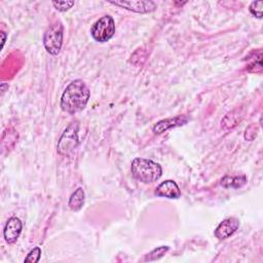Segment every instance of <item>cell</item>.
I'll return each instance as SVG.
<instances>
[{
    "label": "cell",
    "instance_id": "1",
    "mask_svg": "<svg viewBox=\"0 0 263 263\" xmlns=\"http://www.w3.org/2000/svg\"><path fill=\"white\" fill-rule=\"evenodd\" d=\"M89 96L90 92L86 84L82 80L76 79L64 90L61 98V108L70 114L80 112L85 108Z\"/></svg>",
    "mask_w": 263,
    "mask_h": 263
},
{
    "label": "cell",
    "instance_id": "2",
    "mask_svg": "<svg viewBox=\"0 0 263 263\" xmlns=\"http://www.w3.org/2000/svg\"><path fill=\"white\" fill-rule=\"evenodd\" d=\"M130 171L137 181L145 184L157 181L162 175L160 164L151 159L142 157H137L132 161Z\"/></svg>",
    "mask_w": 263,
    "mask_h": 263
},
{
    "label": "cell",
    "instance_id": "3",
    "mask_svg": "<svg viewBox=\"0 0 263 263\" xmlns=\"http://www.w3.org/2000/svg\"><path fill=\"white\" fill-rule=\"evenodd\" d=\"M63 25L61 22L51 24L44 33L43 45L46 51L52 55H57L62 48L63 44Z\"/></svg>",
    "mask_w": 263,
    "mask_h": 263
},
{
    "label": "cell",
    "instance_id": "4",
    "mask_svg": "<svg viewBox=\"0 0 263 263\" xmlns=\"http://www.w3.org/2000/svg\"><path fill=\"white\" fill-rule=\"evenodd\" d=\"M78 127L79 125L77 122H72L64 130L57 145V150L59 154L63 156H68L77 148L79 144Z\"/></svg>",
    "mask_w": 263,
    "mask_h": 263
},
{
    "label": "cell",
    "instance_id": "5",
    "mask_svg": "<svg viewBox=\"0 0 263 263\" xmlns=\"http://www.w3.org/2000/svg\"><path fill=\"white\" fill-rule=\"evenodd\" d=\"M90 34L98 42H107L115 34V23L111 15L100 17L91 27Z\"/></svg>",
    "mask_w": 263,
    "mask_h": 263
},
{
    "label": "cell",
    "instance_id": "6",
    "mask_svg": "<svg viewBox=\"0 0 263 263\" xmlns=\"http://www.w3.org/2000/svg\"><path fill=\"white\" fill-rule=\"evenodd\" d=\"M110 4L125 8L138 13H148L154 11L157 7L156 3L153 1H143V0H132V1H112Z\"/></svg>",
    "mask_w": 263,
    "mask_h": 263
},
{
    "label": "cell",
    "instance_id": "7",
    "mask_svg": "<svg viewBox=\"0 0 263 263\" xmlns=\"http://www.w3.org/2000/svg\"><path fill=\"white\" fill-rule=\"evenodd\" d=\"M23 229V223L17 217H11L6 222L3 229V236L6 242L13 243L18 238Z\"/></svg>",
    "mask_w": 263,
    "mask_h": 263
},
{
    "label": "cell",
    "instance_id": "8",
    "mask_svg": "<svg viewBox=\"0 0 263 263\" xmlns=\"http://www.w3.org/2000/svg\"><path fill=\"white\" fill-rule=\"evenodd\" d=\"M155 194L161 197L177 199L181 196V190L175 181L165 180L156 187Z\"/></svg>",
    "mask_w": 263,
    "mask_h": 263
},
{
    "label": "cell",
    "instance_id": "9",
    "mask_svg": "<svg viewBox=\"0 0 263 263\" xmlns=\"http://www.w3.org/2000/svg\"><path fill=\"white\" fill-rule=\"evenodd\" d=\"M239 226V221L236 218H228L223 220L215 230V236L219 239H225L232 235Z\"/></svg>",
    "mask_w": 263,
    "mask_h": 263
},
{
    "label": "cell",
    "instance_id": "10",
    "mask_svg": "<svg viewBox=\"0 0 263 263\" xmlns=\"http://www.w3.org/2000/svg\"><path fill=\"white\" fill-rule=\"evenodd\" d=\"M187 120H188V118L186 116H176L173 118H166V119L158 121L153 126V132H154V134L160 135L172 127H176V126L185 124L187 122Z\"/></svg>",
    "mask_w": 263,
    "mask_h": 263
},
{
    "label": "cell",
    "instance_id": "11",
    "mask_svg": "<svg viewBox=\"0 0 263 263\" xmlns=\"http://www.w3.org/2000/svg\"><path fill=\"white\" fill-rule=\"evenodd\" d=\"M84 200H85V193L84 190L79 187L77 188L70 196L69 198V202L68 205L69 208L74 211V212H78L82 209L83 204H84Z\"/></svg>",
    "mask_w": 263,
    "mask_h": 263
},
{
    "label": "cell",
    "instance_id": "12",
    "mask_svg": "<svg viewBox=\"0 0 263 263\" xmlns=\"http://www.w3.org/2000/svg\"><path fill=\"white\" fill-rule=\"evenodd\" d=\"M247 183L245 175L241 176H225L221 179L220 184L225 188H240Z\"/></svg>",
    "mask_w": 263,
    "mask_h": 263
},
{
    "label": "cell",
    "instance_id": "13",
    "mask_svg": "<svg viewBox=\"0 0 263 263\" xmlns=\"http://www.w3.org/2000/svg\"><path fill=\"white\" fill-rule=\"evenodd\" d=\"M168 251V247L167 246H161L157 249H154L153 251H151L150 253H148L145 258L144 261H155L158 260L159 258H161L166 252Z\"/></svg>",
    "mask_w": 263,
    "mask_h": 263
},
{
    "label": "cell",
    "instance_id": "14",
    "mask_svg": "<svg viewBox=\"0 0 263 263\" xmlns=\"http://www.w3.org/2000/svg\"><path fill=\"white\" fill-rule=\"evenodd\" d=\"M262 5H263V1H253L251 4H250V12L255 15L256 17L258 18H261L262 17Z\"/></svg>",
    "mask_w": 263,
    "mask_h": 263
},
{
    "label": "cell",
    "instance_id": "15",
    "mask_svg": "<svg viewBox=\"0 0 263 263\" xmlns=\"http://www.w3.org/2000/svg\"><path fill=\"white\" fill-rule=\"evenodd\" d=\"M41 256V249L39 247L34 248L25 258V262H32V263H36L39 261Z\"/></svg>",
    "mask_w": 263,
    "mask_h": 263
},
{
    "label": "cell",
    "instance_id": "16",
    "mask_svg": "<svg viewBox=\"0 0 263 263\" xmlns=\"http://www.w3.org/2000/svg\"><path fill=\"white\" fill-rule=\"evenodd\" d=\"M52 5L55 7L57 10L64 12L69 10L74 5V1H53Z\"/></svg>",
    "mask_w": 263,
    "mask_h": 263
},
{
    "label": "cell",
    "instance_id": "17",
    "mask_svg": "<svg viewBox=\"0 0 263 263\" xmlns=\"http://www.w3.org/2000/svg\"><path fill=\"white\" fill-rule=\"evenodd\" d=\"M1 36H2V44H1V48H3L4 43H5V40H6V34H5V32L1 31Z\"/></svg>",
    "mask_w": 263,
    "mask_h": 263
}]
</instances>
